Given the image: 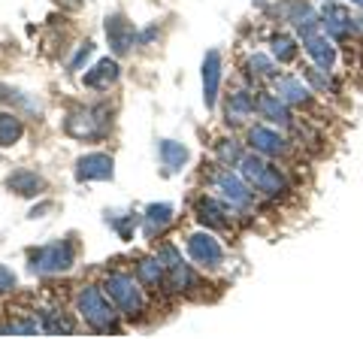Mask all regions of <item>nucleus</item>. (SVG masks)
<instances>
[{"label": "nucleus", "mask_w": 363, "mask_h": 339, "mask_svg": "<svg viewBox=\"0 0 363 339\" xmlns=\"http://www.w3.org/2000/svg\"><path fill=\"white\" fill-rule=\"evenodd\" d=\"M236 170H240V173L245 176V182L252 185L260 197H267V200H281V197H288L291 179H288L285 170H281L279 164H272L269 157L257 155V152H245L242 161L236 164Z\"/></svg>", "instance_id": "f257e3e1"}, {"label": "nucleus", "mask_w": 363, "mask_h": 339, "mask_svg": "<svg viewBox=\"0 0 363 339\" xmlns=\"http://www.w3.org/2000/svg\"><path fill=\"white\" fill-rule=\"evenodd\" d=\"M76 312L85 321L88 330L94 333H118V318L121 312L116 303L109 300V294L97 285H82L76 291Z\"/></svg>", "instance_id": "f03ea898"}, {"label": "nucleus", "mask_w": 363, "mask_h": 339, "mask_svg": "<svg viewBox=\"0 0 363 339\" xmlns=\"http://www.w3.org/2000/svg\"><path fill=\"white\" fill-rule=\"evenodd\" d=\"M209 185H212L215 194H218V197L227 203V206L236 212V216H248V212L255 209L257 191L245 182V176L240 173V170L221 164V167L209 176Z\"/></svg>", "instance_id": "7ed1b4c3"}, {"label": "nucleus", "mask_w": 363, "mask_h": 339, "mask_svg": "<svg viewBox=\"0 0 363 339\" xmlns=\"http://www.w3.org/2000/svg\"><path fill=\"white\" fill-rule=\"evenodd\" d=\"M104 291L109 294V300L116 303V309L121 312V318L136 321L143 318L145 312V288L140 285V279L124 273V269H112V273L104 279Z\"/></svg>", "instance_id": "20e7f679"}, {"label": "nucleus", "mask_w": 363, "mask_h": 339, "mask_svg": "<svg viewBox=\"0 0 363 339\" xmlns=\"http://www.w3.org/2000/svg\"><path fill=\"white\" fill-rule=\"evenodd\" d=\"M112 128V109L106 104H91V106H79L73 112H67L64 118V130L73 140H104Z\"/></svg>", "instance_id": "39448f33"}, {"label": "nucleus", "mask_w": 363, "mask_h": 339, "mask_svg": "<svg viewBox=\"0 0 363 339\" xmlns=\"http://www.w3.org/2000/svg\"><path fill=\"white\" fill-rule=\"evenodd\" d=\"M76 264V243L73 240H55L28 255V269L33 276H58L67 273Z\"/></svg>", "instance_id": "423d86ee"}, {"label": "nucleus", "mask_w": 363, "mask_h": 339, "mask_svg": "<svg viewBox=\"0 0 363 339\" xmlns=\"http://www.w3.org/2000/svg\"><path fill=\"white\" fill-rule=\"evenodd\" d=\"M245 143L252 152L269 157V161H281L294 152V140L276 124H252L245 133Z\"/></svg>", "instance_id": "0eeeda50"}, {"label": "nucleus", "mask_w": 363, "mask_h": 339, "mask_svg": "<svg viewBox=\"0 0 363 339\" xmlns=\"http://www.w3.org/2000/svg\"><path fill=\"white\" fill-rule=\"evenodd\" d=\"M321 13V30L339 46H345L348 40H357V25H354V13L345 0H324Z\"/></svg>", "instance_id": "6e6552de"}, {"label": "nucleus", "mask_w": 363, "mask_h": 339, "mask_svg": "<svg viewBox=\"0 0 363 339\" xmlns=\"http://www.w3.org/2000/svg\"><path fill=\"white\" fill-rule=\"evenodd\" d=\"M157 255L164 257V264H167V291H173V294H188V291H194L200 288V279L194 276V269H191V264L182 261V252L173 245V243H164L161 248H157Z\"/></svg>", "instance_id": "1a4fd4ad"}, {"label": "nucleus", "mask_w": 363, "mask_h": 339, "mask_svg": "<svg viewBox=\"0 0 363 339\" xmlns=\"http://www.w3.org/2000/svg\"><path fill=\"white\" fill-rule=\"evenodd\" d=\"M276 16L281 21H288L300 40L315 30H321V13L312 6V0H281L276 6Z\"/></svg>", "instance_id": "9d476101"}, {"label": "nucleus", "mask_w": 363, "mask_h": 339, "mask_svg": "<svg viewBox=\"0 0 363 339\" xmlns=\"http://www.w3.org/2000/svg\"><path fill=\"white\" fill-rule=\"evenodd\" d=\"M185 248H188V257L200 269H221L224 267V245L218 243V236H215L212 230L191 233Z\"/></svg>", "instance_id": "9b49d317"}, {"label": "nucleus", "mask_w": 363, "mask_h": 339, "mask_svg": "<svg viewBox=\"0 0 363 339\" xmlns=\"http://www.w3.org/2000/svg\"><path fill=\"white\" fill-rule=\"evenodd\" d=\"M194 216L206 230H233L236 212L218 194H203L194 203Z\"/></svg>", "instance_id": "f8f14e48"}, {"label": "nucleus", "mask_w": 363, "mask_h": 339, "mask_svg": "<svg viewBox=\"0 0 363 339\" xmlns=\"http://www.w3.org/2000/svg\"><path fill=\"white\" fill-rule=\"evenodd\" d=\"M200 76H203V104H206V109H215L221 97V82H224V58L218 49H209L203 55Z\"/></svg>", "instance_id": "ddd939ff"}, {"label": "nucleus", "mask_w": 363, "mask_h": 339, "mask_svg": "<svg viewBox=\"0 0 363 339\" xmlns=\"http://www.w3.org/2000/svg\"><path fill=\"white\" fill-rule=\"evenodd\" d=\"M257 112V94L252 88H236L224 100V124L227 128H242L248 118H255Z\"/></svg>", "instance_id": "4468645a"}, {"label": "nucleus", "mask_w": 363, "mask_h": 339, "mask_svg": "<svg viewBox=\"0 0 363 339\" xmlns=\"http://www.w3.org/2000/svg\"><path fill=\"white\" fill-rule=\"evenodd\" d=\"M257 116L264 118L267 124H276V128H281V130H294V128H297L294 109L276 91H257Z\"/></svg>", "instance_id": "2eb2a0df"}, {"label": "nucleus", "mask_w": 363, "mask_h": 339, "mask_svg": "<svg viewBox=\"0 0 363 339\" xmlns=\"http://www.w3.org/2000/svg\"><path fill=\"white\" fill-rule=\"evenodd\" d=\"M272 91H276L291 109H309L315 104V91L312 85L306 82L303 76H279L276 82H272Z\"/></svg>", "instance_id": "dca6fc26"}, {"label": "nucleus", "mask_w": 363, "mask_h": 339, "mask_svg": "<svg viewBox=\"0 0 363 339\" xmlns=\"http://www.w3.org/2000/svg\"><path fill=\"white\" fill-rule=\"evenodd\" d=\"M104 30H106V40H109V49L116 55H128L136 43H140V33H136L133 21L121 13H112L104 21Z\"/></svg>", "instance_id": "f3484780"}, {"label": "nucleus", "mask_w": 363, "mask_h": 339, "mask_svg": "<svg viewBox=\"0 0 363 339\" xmlns=\"http://www.w3.org/2000/svg\"><path fill=\"white\" fill-rule=\"evenodd\" d=\"M116 176V161L106 152H88L76 161V182H109Z\"/></svg>", "instance_id": "a211bd4d"}, {"label": "nucleus", "mask_w": 363, "mask_h": 339, "mask_svg": "<svg viewBox=\"0 0 363 339\" xmlns=\"http://www.w3.org/2000/svg\"><path fill=\"white\" fill-rule=\"evenodd\" d=\"M303 52L309 55V61L324 67V70H333L336 61H339V43H333L330 37H327L324 30H315L309 33V37H303Z\"/></svg>", "instance_id": "6ab92c4d"}, {"label": "nucleus", "mask_w": 363, "mask_h": 339, "mask_svg": "<svg viewBox=\"0 0 363 339\" xmlns=\"http://www.w3.org/2000/svg\"><path fill=\"white\" fill-rule=\"evenodd\" d=\"M176 218V209L173 203H149L143 212V236L145 240H155V236H161L169 224Z\"/></svg>", "instance_id": "aec40b11"}, {"label": "nucleus", "mask_w": 363, "mask_h": 339, "mask_svg": "<svg viewBox=\"0 0 363 339\" xmlns=\"http://www.w3.org/2000/svg\"><path fill=\"white\" fill-rule=\"evenodd\" d=\"M121 76V67L116 58H104L97 61L91 70L82 73V85L85 88H94V91H109V85H116Z\"/></svg>", "instance_id": "412c9836"}, {"label": "nucleus", "mask_w": 363, "mask_h": 339, "mask_svg": "<svg viewBox=\"0 0 363 339\" xmlns=\"http://www.w3.org/2000/svg\"><path fill=\"white\" fill-rule=\"evenodd\" d=\"M136 279H140V285L145 291H161L167 285V264H164V257L161 255H149V257H143L140 264H136Z\"/></svg>", "instance_id": "4be33fe9"}, {"label": "nucleus", "mask_w": 363, "mask_h": 339, "mask_svg": "<svg viewBox=\"0 0 363 339\" xmlns=\"http://www.w3.org/2000/svg\"><path fill=\"white\" fill-rule=\"evenodd\" d=\"M6 188L16 191L18 197H40L45 191V179L37 170H13L6 179Z\"/></svg>", "instance_id": "5701e85b"}, {"label": "nucleus", "mask_w": 363, "mask_h": 339, "mask_svg": "<svg viewBox=\"0 0 363 339\" xmlns=\"http://www.w3.org/2000/svg\"><path fill=\"white\" fill-rule=\"evenodd\" d=\"M279 61L272 58V55H264V52H255L245 58V76L252 79V82H276L281 76L279 73Z\"/></svg>", "instance_id": "b1692460"}, {"label": "nucleus", "mask_w": 363, "mask_h": 339, "mask_svg": "<svg viewBox=\"0 0 363 339\" xmlns=\"http://www.w3.org/2000/svg\"><path fill=\"white\" fill-rule=\"evenodd\" d=\"M157 157H161L164 173L167 176H176L188 164V149L182 143H176V140H161V143H157Z\"/></svg>", "instance_id": "393cba45"}, {"label": "nucleus", "mask_w": 363, "mask_h": 339, "mask_svg": "<svg viewBox=\"0 0 363 339\" xmlns=\"http://www.w3.org/2000/svg\"><path fill=\"white\" fill-rule=\"evenodd\" d=\"M303 79L312 85V91L315 94H339V82H336V76L333 70H324V67H318V64H306L303 67Z\"/></svg>", "instance_id": "a878e982"}, {"label": "nucleus", "mask_w": 363, "mask_h": 339, "mask_svg": "<svg viewBox=\"0 0 363 339\" xmlns=\"http://www.w3.org/2000/svg\"><path fill=\"white\" fill-rule=\"evenodd\" d=\"M300 49H303L300 37H291V33H272L269 37V55L279 64H294L300 58Z\"/></svg>", "instance_id": "bb28decb"}, {"label": "nucleus", "mask_w": 363, "mask_h": 339, "mask_svg": "<svg viewBox=\"0 0 363 339\" xmlns=\"http://www.w3.org/2000/svg\"><path fill=\"white\" fill-rule=\"evenodd\" d=\"M40 327H43V333H49V336H73L76 333V321L61 309H45L40 315Z\"/></svg>", "instance_id": "cd10ccee"}, {"label": "nucleus", "mask_w": 363, "mask_h": 339, "mask_svg": "<svg viewBox=\"0 0 363 339\" xmlns=\"http://www.w3.org/2000/svg\"><path fill=\"white\" fill-rule=\"evenodd\" d=\"M25 137V121L13 109H0V149H9Z\"/></svg>", "instance_id": "c85d7f7f"}, {"label": "nucleus", "mask_w": 363, "mask_h": 339, "mask_svg": "<svg viewBox=\"0 0 363 339\" xmlns=\"http://www.w3.org/2000/svg\"><path fill=\"white\" fill-rule=\"evenodd\" d=\"M106 224L121 236L124 243H130L133 230L143 224V216H133V212H106Z\"/></svg>", "instance_id": "c756f323"}, {"label": "nucleus", "mask_w": 363, "mask_h": 339, "mask_svg": "<svg viewBox=\"0 0 363 339\" xmlns=\"http://www.w3.org/2000/svg\"><path fill=\"white\" fill-rule=\"evenodd\" d=\"M242 143L240 140H233V137H221V140H215V157H218V164L224 167H236L242 161Z\"/></svg>", "instance_id": "7c9ffc66"}, {"label": "nucleus", "mask_w": 363, "mask_h": 339, "mask_svg": "<svg viewBox=\"0 0 363 339\" xmlns=\"http://www.w3.org/2000/svg\"><path fill=\"white\" fill-rule=\"evenodd\" d=\"M94 55V43H82V46L76 49V55H73V61H70V73H76V70H82V64Z\"/></svg>", "instance_id": "2f4dec72"}, {"label": "nucleus", "mask_w": 363, "mask_h": 339, "mask_svg": "<svg viewBox=\"0 0 363 339\" xmlns=\"http://www.w3.org/2000/svg\"><path fill=\"white\" fill-rule=\"evenodd\" d=\"M9 291H16V273L6 264H0V294H9Z\"/></svg>", "instance_id": "473e14b6"}, {"label": "nucleus", "mask_w": 363, "mask_h": 339, "mask_svg": "<svg viewBox=\"0 0 363 339\" xmlns=\"http://www.w3.org/2000/svg\"><path fill=\"white\" fill-rule=\"evenodd\" d=\"M354 25H357V40H363V9H357V16H354Z\"/></svg>", "instance_id": "72a5a7b5"}, {"label": "nucleus", "mask_w": 363, "mask_h": 339, "mask_svg": "<svg viewBox=\"0 0 363 339\" xmlns=\"http://www.w3.org/2000/svg\"><path fill=\"white\" fill-rule=\"evenodd\" d=\"M58 4H64V6H70V9H79V6H82V0H58Z\"/></svg>", "instance_id": "f704fd0d"}, {"label": "nucleus", "mask_w": 363, "mask_h": 339, "mask_svg": "<svg viewBox=\"0 0 363 339\" xmlns=\"http://www.w3.org/2000/svg\"><path fill=\"white\" fill-rule=\"evenodd\" d=\"M348 6H354V9H363V0H345Z\"/></svg>", "instance_id": "c9c22d12"}, {"label": "nucleus", "mask_w": 363, "mask_h": 339, "mask_svg": "<svg viewBox=\"0 0 363 339\" xmlns=\"http://www.w3.org/2000/svg\"><path fill=\"white\" fill-rule=\"evenodd\" d=\"M255 4H269V0H255Z\"/></svg>", "instance_id": "e433bc0d"}]
</instances>
